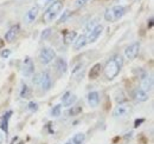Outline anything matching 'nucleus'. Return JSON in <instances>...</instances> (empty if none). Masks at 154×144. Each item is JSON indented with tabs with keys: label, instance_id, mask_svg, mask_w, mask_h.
<instances>
[{
	"label": "nucleus",
	"instance_id": "obj_32",
	"mask_svg": "<svg viewBox=\"0 0 154 144\" xmlns=\"http://www.w3.org/2000/svg\"><path fill=\"white\" fill-rule=\"evenodd\" d=\"M10 54H11V51H10V50H2L1 53H0V56H1L2 58H8Z\"/></svg>",
	"mask_w": 154,
	"mask_h": 144
},
{
	"label": "nucleus",
	"instance_id": "obj_23",
	"mask_svg": "<svg viewBox=\"0 0 154 144\" xmlns=\"http://www.w3.org/2000/svg\"><path fill=\"white\" fill-rule=\"evenodd\" d=\"M84 140H85V135H84V134H82V132H79V134L75 135V137L72 138V143L74 144H82L83 142H84Z\"/></svg>",
	"mask_w": 154,
	"mask_h": 144
},
{
	"label": "nucleus",
	"instance_id": "obj_25",
	"mask_svg": "<svg viewBox=\"0 0 154 144\" xmlns=\"http://www.w3.org/2000/svg\"><path fill=\"white\" fill-rule=\"evenodd\" d=\"M97 25H98V24H97L96 19H94V20L89 21V22H88V25H87V31H88V33H89V32H90V31H91L94 27H96Z\"/></svg>",
	"mask_w": 154,
	"mask_h": 144
},
{
	"label": "nucleus",
	"instance_id": "obj_29",
	"mask_svg": "<svg viewBox=\"0 0 154 144\" xmlns=\"http://www.w3.org/2000/svg\"><path fill=\"white\" fill-rule=\"evenodd\" d=\"M88 1H89V0H76V1H75V6H76L77 8H81V7L85 6V5L88 4Z\"/></svg>",
	"mask_w": 154,
	"mask_h": 144
},
{
	"label": "nucleus",
	"instance_id": "obj_13",
	"mask_svg": "<svg viewBox=\"0 0 154 144\" xmlns=\"http://www.w3.org/2000/svg\"><path fill=\"white\" fill-rule=\"evenodd\" d=\"M38 7L37 6H35V7H31L29 11H27V13L25 14V22H27V24H31V22H33L36 18L38 17Z\"/></svg>",
	"mask_w": 154,
	"mask_h": 144
},
{
	"label": "nucleus",
	"instance_id": "obj_11",
	"mask_svg": "<svg viewBox=\"0 0 154 144\" xmlns=\"http://www.w3.org/2000/svg\"><path fill=\"white\" fill-rule=\"evenodd\" d=\"M19 31H20L19 25H13V26H11L10 30H8V31L6 32V34H5V40H6L7 43H12V41L17 38Z\"/></svg>",
	"mask_w": 154,
	"mask_h": 144
},
{
	"label": "nucleus",
	"instance_id": "obj_17",
	"mask_svg": "<svg viewBox=\"0 0 154 144\" xmlns=\"http://www.w3.org/2000/svg\"><path fill=\"white\" fill-rule=\"evenodd\" d=\"M87 34H81V36L76 37V39L74 40V49L78 51L82 47H84L87 45Z\"/></svg>",
	"mask_w": 154,
	"mask_h": 144
},
{
	"label": "nucleus",
	"instance_id": "obj_3",
	"mask_svg": "<svg viewBox=\"0 0 154 144\" xmlns=\"http://www.w3.org/2000/svg\"><path fill=\"white\" fill-rule=\"evenodd\" d=\"M62 10H63V2L56 0L55 2H52V4L50 5V7H49V8L46 10V12L44 13V18H43L44 21H45L46 24L54 21V19L57 18V16L62 12Z\"/></svg>",
	"mask_w": 154,
	"mask_h": 144
},
{
	"label": "nucleus",
	"instance_id": "obj_27",
	"mask_svg": "<svg viewBox=\"0 0 154 144\" xmlns=\"http://www.w3.org/2000/svg\"><path fill=\"white\" fill-rule=\"evenodd\" d=\"M81 112H82V108H81V106H75V108L70 109L69 115H71V116H76V115L81 113Z\"/></svg>",
	"mask_w": 154,
	"mask_h": 144
},
{
	"label": "nucleus",
	"instance_id": "obj_19",
	"mask_svg": "<svg viewBox=\"0 0 154 144\" xmlns=\"http://www.w3.org/2000/svg\"><path fill=\"white\" fill-rule=\"evenodd\" d=\"M134 98L137 102H146V100H148V94L146 91L141 90V89H136L134 92Z\"/></svg>",
	"mask_w": 154,
	"mask_h": 144
},
{
	"label": "nucleus",
	"instance_id": "obj_6",
	"mask_svg": "<svg viewBox=\"0 0 154 144\" xmlns=\"http://www.w3.org/2000/svg\"><path fill=\"white\" fill-rule=\"evenodd\" d=\"M140 52V43L139 41H134L131 45H128L125 50V57L128 60H134L137 57V54Z\"/></svg>",
	"mask_w": 154,
	"mask_h": 144
},
{
	"label": "nucleus",
	"instance_id": "obj_10",
	"mask_svg": "<svg viewBox=\"0 0 154 144\" xmlns=\"http://www.w3.org/2000/svg\"><path fill=\"white\" fill-rule=\"evenodd\" d=\"M38 85H40V88L44 91H49L51 89L52 79H51V76L49 74V72H42V78H40Z\"/></svg>",
	"mask_w": 154,
	"mask_h": 144
},
{
	"label": "nucleus",
	"instance_id": "obj_36",
	"mask_svg": "<svg viewBox=\"0 0 154 144\" xmlns=\"http://www.w3.org/2000/svg\"><path fill=\"white\" fill-rule=\"evenodd\" d=\"M65 144H71V143H70V142H68V143H65Z\"/></svg>",
	"mask_w": 154,
	"mask_h": 144
},
{
	"label": "nucleus",
	"instance_id": "obj_12",
	"mask_svg": "<svg viewBox=\"0 0 154 144\" xmlns=\"http://www.w3.org/2000/svg\"><path fill=\"white\" fill-rule=\"evenodd\" d=\"M11 116H12V111H7L6 113H4L0 117V129L2 131H5L6 134L8 132V121H10Z\"/></svg>",
	"mask_w": 154,
	"mask_h": 144
},
{
	"label": "nucleus",
	"instance_id": "obj_20",
	"mask_svg": "<svg viewBox=\"0 0 154 144\" xmlns=\"http://www.w3.org/2000/svg\"><path fill=\"white\" fill-rule=\"evenodd\" d=\"M76 37H77V33L75 32V31L65 32V33H64V43H65L66 45L72 44V43H74V40L76 39Z\"/></svg>",
	"mask_w": 154,
	"mask_h": 144
},
{
	"label": "nucleus",
	"instance_id": "obj_31",
	"mask_svg": "<svg viewBox=\"0 0 154 144\" xmlns=\"http://www.w3.org/2000/svg\"><path fill=\"white\" fill-rule=\"evenodd\" d=\"M40 78H42V72H39L37 73L35 77H33V79H32V82H33V84H37L38 85L39 82H40Z\"/></svg>",
	"mask_w": 154,
	"mask_h": 144
},
{
	"label": "nucleus",
	"instance_id": "obj_8",
	"mask_svg": "<svg viewBox=\"0 0 154 144\" xmlns=\"http://www.w3.org/2000/svg\"><path fill=\"white\" fill-rule=\"evenodd\" d=\"M153 88V78L148 72H143L141 76V90L151 91Z\"/></svg>",
	"mask_w": 154,
	"mask_h": 144
},
{
	"label": "nucleus",
	"instance_id": "obj_2",
	"mask_svg": "<svg viewBox=\"0 0 154 144\" xmlns=\"http://www.w3.org/2000/svg\"><path fill=\"white\" fill-rule=\"evenodd\" d=\"M126 13V10L123 6L121 5H116V6H113L110 8H108L106 12H104V19L109 22H115L117 20L122 18Z\"/></svg>",
	"mask_w": 154,
	"mask_h": 144
},
{
	"label": "nucleus",
	"instance_id": "obj_37",
	"mask_svg": "<svg viewBox=\"0 0 154 144\" xmlns=\"http://www.w3.org/2000/svg\"><path fill=\"white\" fill-rule=\"evenodd\" d=\"M116 1H120V0H116Z\"/></svg>",
	"mask_w": 154,
	"mask_h": 144
},
{
	"label": "nucleus",
	"instance_id": "obj_33",
	"mask_svg": "<svg viewBox=\"0 0 154 144\" xmlns=\"http://www.w3.org/2000/svg\"><path fill=\"white\" fill-rule=\"evenodd\" d=\"M143 122H145V119H143V118H141V119H136V121H135V123H134V126L135 128H137V126L140 125L141 123H143Z\"/></svg>",
	"mask_w": 154,
	"mask_h": 144
},
{
	"label": "nucleus",
	"instance_id": "obj_28",
	"mask_svg": "<svg viewBox=\"0 0 154 144\" xmlns=\"http://www.w3.org/2000/svg\"><path fill=\"white\" fill-rule=\"evenodd\" d=\"M29 110L31 112H37L38 111V104L36 102H30L29 103Z\"/></svg>",
	"mask_w": 154,
	"mask_h": 144
},
{
	"label": "nucleus",
	"instance_id": "obj_34",
	"mask_svg": "<svg viewBox=\"0 0 154 144\" xmlns=\"http://www.w3.org/2000/svg\"><path fill=\"white\" fill-rule=\"evenodd\" d=\"M152 26H153V18L149 19V24H148V27H149V28H151Z\"/></svg>",
	"mask_w": 154,
	"mask_h": 144
},
{
	"label": "nucleus",
	"instance_id": "obj_16",
	"mask_svg": "<svg viewBox=\"0 0 154 144\" xmlns=\"http://www.w3.org/2000/svg\"><path fill=\"white\" fill-rule=\"evenodd\" d=\"M100 103V94L96 91H91L89 92L88 94V104L91 106V108H96Z\"/></svg>",
	"mask_w": 154,
	"mask_h": 144
},
{
	"label": "nucleus",
	"instance_id": "obj_24",
	"mask_svg": "<svg viewBox=\"0 0 154 144\" xmlns=\"http://www.w3.org/2000/svg\"><path fill=\"white\" fill-rule=\"evenodd\" d=\"M70 14H71V12L69 11V10H66V11H64V13L60 16V18L57 20V24H63V22H65L66 21V19L70 17Z\"/></svg>",
	"mask_w": 154,
	"mask_h": 144
},
{
	"label": "nucleus",
	"instance_id": "obj_30",
	"mask_svg": "<svg viewBox=\"0 0 154 144\" xmlns=\"http://www.w3.org/2000/svg\"><path fill=\"white\" fill-rule=\"evenodd\" d=\"M51 28H46V30H44L43 31V33H42V39H46V38H49V36H51Z\"/></svg>",
	"mask_w": 154,
	"mask_h": 144
},
{
	"label": "nucleus",
	"instance_id": "obj_1",
	"mask_svg": "<svg viewBox=\"0 0 154 144\" xmlns=\"http://www.w3.org/2000/svg\"><path fill=\"white\" fill-rule=\"evenodd\" d=\"M123 66V58L120 54H115L112 59L108 60L106 68H104V76L107 77V79L113 80L116 76L120 73L121 69Z\"/></svg>",
	"mask_w": 154,
	"mask_h": 144
},
{
	"label": "nucleus",
	"instance_id": "obj_35",
	"mask_svg": "<svg viewBox=\"0 0 154 144\" xmlns=\"http://www.w3.org/2000/svg\"><path fill=\"white\" fill-rule=\"evenodd\" d=\"M2 141H4V137H2V135L0 134V144H2Z\"/></svg>",
	"mask_w": 154,
	"mask_h": 144
},
{
	"label": "nucleus",
	"instance_id": "obj_18",
	"mask_svg": "<svg viewBox=\"0 0 154 144\" xmlns=\"http://www.w3.org/2000/svg\"><path fill=\"white\" fill-rule=\"evenodd\" d=\"M101 71H102V65H101V64H95V65L91 68V70L89 71V78H90L91 80L97 79L98 76L101 74Z\"/></svg>",
	"mask_w": 154,
	"mask_h": 144
},
{
	"label": "nucleus",
	"instance_id": "obj_7",
	"mask_svg": "<svg viewBox=\"0 0 154 144\" xmlns=\"http://www.w3.org/2000/svg\"><path fill=\"white\" fill-rule=\"evenodd\" d=\"M35 72V64L30 57H26L21 65V73L24 77H30Z\"/></svg>",
	"mask_w": 154,
	"mask_h": 144
},
{
	"label": "nucleus",
	"instance_id": "obj_9",
	"mask_svg": "<svg viewBox=\"0 0 154 144\" xmlns=\"http://www.w3.org/2000/svg\"><path fill=\"white\" fill-rule=\"evenodd\" d=\"M103 32V26L101 24H98L96 27H94L88 34H87V43H95L98 37L101 36V33Z\"/></svg>",
	"mask_w": 154,
	"mask_h": 144
},
{
	"label": "nucleus",
	"instance_id": "obj_26",
	"mask_svg": "<svg viewBox=\"0 0 154 144\" xmlns=\"http://www.w3.org/2000/svg\"><path fill=\"white\" fill-rule=\"evenodd\" d=\"M60 110H62V106H60V105L54 106L52 110H51V115H52L54 117H58V116L60 115Z\"/></svg>",
	"mask_w": 154,
	"mask_h": 144
},
{
	"label": "nucleus",
	"instance_id": "obj_5",
	"mask_svg": "<svg viewBox=\"0 0 154 144\" xmlns=\"http://www.w3.org/2000/svg\"><path fill=\"white\" fill-rule=\"evenodd\" d=\"M132 111V105L129 103H120L117 105V108H115L113 116L115 118H125L126 116H128Z\"/></svg>",
	"mask_w": 154,
	"mask_h": 144
},
{
	"label": "nucleus",
	"instance_id": "obj_15",
	"mask_svg": "<svg viewBox=\"0 0 154 144\" xmlns=\"http://www.w3.org/2000/svg\"><path fill=\"white\" fill-rule=\"evenodd\" d=\"M75 100H76V96H75L74 93H71L70 91L65 92V93L63 94V97H62V103H63L64 106H70V105H72V103H74Z\"/></svg>",
	"mask_w": 154,
	"mask_h": 144
},
{
	"label": "nucleus",
	"instance_id": "obj_4",
	"mask_svg": "<svg viewBox=\"0 0 154 144\" xmlns=\"http://www.w3.org/2000/svg\"><path fill=\"white\" fill-rule=\"evenodd\" d=\"M55 58H56V52L51 47H43L39 53V60L44 65L50 64Z\"/></svg>",
	"mask_w": 154,
	"mask_h": 144
},
{
	"label": "nucleus",
	"instance_id": "obj_21",
	"mask_svg": "<svg viewBox=\"0 0 154 144\" xmlns=\"http://www.w3.org/2000/svg\"><path fill=\"white\" fill-rule=\"evenodd\" d=\"M20 97H21V98H25V99L30 97V89H29V86H27L26 84H24V83H23V85H21Z\"/></svg>",
	"mask_w": 154,
	"mask_h": 144
},
{
	"label": "nucleus",
	"instance_id": "obj_22",
	"mask_svg": "<svg viewBox=\"0 0 154 144\" xmlns=\"http://www.w3.org/2000/svg\"><path fill=\"white\" fill-rule=\"evenodd\" d=\"M56 0H36V4H37V7L38 8H44L49 5H51L52 2H55Z\"/></svg>",
	"mask_w": 154,
	"mask_h": 144
},
{
	"label": "nucleus",
	"instance_id": "obj_14",
	"mask_svg": "<svg viewBox=\"0 0 154 144\" xmlns=\"http://www.w3.org/2000/svg\"><path fill=\"white\" fill-rule=\"evenodd\" d=\"M55 68L59 74H64L68 70V64L63 58H57L55 62Z\"/></svg>",
	"mask_w": 154,
	"mask_h": 144
}]
</instances>
